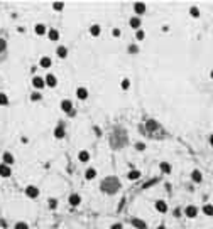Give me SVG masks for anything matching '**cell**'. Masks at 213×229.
<instances>
[{
  "label": "cell",
  "mask_w": 213,
  "mask_h": 229,
  "mask_svg": "<svg viewBox=\"0 0 213 229\" xmlns=\"http://www.w3.org/2000/svg\"><path fill=\"white\" fill-rule=\"evenodd\" d=\"M100 189H102L103 194H115L117 190L120 189V182H119L117 177H107L105 180L102 182Z\"/></svg>",
  "instance_id": "1"
},
{
  "label": "cell",
  "mask_w": 213,
  "mask_h": 229,
  "mask_svg": "<svg viewBox=\"0 0 213 229\" xmlns=\"http://www.w3.org/2000/svg\"><path fill=\"white\" fill-rule=\"evenodd\" d=\"M145 10H147V5H145L144 2H135L134 3V12H135L137 17H140L142 14H145Z\"/></svg>",
  "instance_id": "2"
},
{
  "label": "cell",
  "mask_w": 213,
  "mask_h": 229,
  "mask_svg": "<svg viewBox=\"0 0 213 229\" xmlns=\"http://www.w3.org/2000/svg\"><path fill=\"white\" fill-rule=\"evenodd\" d=\"M14 162H15L14 153L3 152V155H2V164H5V165H9V167H12V165H14Z\"/></svg>",
  "instance_id": "3"
},
{
  "label": "cell",
  "mask_w": 213,
  "mask_h": 229,
  "mask_svg": "<svg viewBox=\"0 0 213 229\" xmlns=\"http://www.w3.org/2000/svg\"><path fill=\"white\" fill-rule=\"evenodd\" d=\"M24 192H26V195H27L29 199H36L37 195H39V189H37L36 185H27Z\"/></svg>",
  "instance_id": "4"
},
{
  "label": "cell",
  "mask_w": 213,
  "mask_h": 229,
  "mask_svg": "<svg viewBox=\"0 0 213 229\" xmlns=\"http://www.w3.org/2000/svg\"><path fill=\"white\" fill-rule=\"evenodd\" d=\"M185 216L190 219H195L196 216H198V207L196 206H186L185 207Z\"/></svg>",
  "instance_id": "5"
},
{
  "label": "cell",
  "mask_w": 213,
  "mask_h": 229,
  "mask_svg": "<svg viewBox=\"0 0 213 229\" xmlns=\"http://www.w3.org/2000/svg\"><path fill=\"white\" fill-rule=\"evenodd\" d=\"M32 86L39 91V89H43L46 88V81H44V78H41V76H34L32 78Z\"/></svg>",
  "instance_id": "6"
},
{
  "label": "cell",
  "mask_w": 213,
  "mask_h": 229,
  "mask_svg": "<svg viewBox=\"0 0 213 229\" xmlns=\"http://www.w3.org/2000/svg\"><path fill=\"white\" fill-rule=\"evenodd\" d=\"M44 81H46V86H48V88H56L58 86V78L54 76V74H51V73L44 78Z\"/></svg>",
  "instance_id": "7"
},
{
  "label": "cell",
  "mask_w": 213,
  "mask_h": 229,
  "mask_svg": "<svg viewBox=\"0 0 213 229\" xmlns=\"http://www.w3.org/2000/svg\"><path fill=\"white\" fill-rule=\"evenodd\" d=\"M154 207H156V211L157 212H161V214H166L168 212V202L166 201H156V204H154Z\"/></svg>",
  "instance_id": "8"
},
{
  "label": "cell",
  "mask_w": 213,
  "mask_h": 229,
  "mask_svg": "<svg viewBox=\"0 0 213 229\" xmlns=\"http://www.w3.org/2000/svg\"><path fill=\"white\" fill-rule=\"evenodd\" d=\"M59 108H61V111H64V113H71V111H73V103H71L69 99H63V101L59 103Z\"/></svg>",
  "instance_id": "9"
},
{
  "label": "cell",
  "mask_w": 213,
  "mask_h": 229,
  "mask_svg": "<svg viewBox=\"0 0 213 229\" xmlns=\"http://www.w3.org/2000/svg\"><path fill=\"white\" fill-rule=\"evenodd\" d=\"M129 26H130L134 31H139L140 26H142V22H140V17H137V15H134V17L129 19Z\"/></svg>",
  "instance_id": "10"
},
{
  "label": "cell",
  "mask_w": 213,
  "mask_h": 229,
  "mask_svg": "<svg viewBox=\"0 0 213 229\" xmlns=\"http://www.w3.org/2000/svg\"><path fill=\"white\" fill-rule=\"evenodd\" d=\"M76 98L81 99V101H85V99L88 98V89H86L85 86H80V88H76Z\"/></svg>",
  "instance_id": "11"
},
{
  "label": "cell",
  "mask_w": 213,
  "mask_h": 229,
  "mask_svg": "<svg viewBox=\"0 0 213 229\" xmlns=\"http://www.w3.org/2000/svg\"><path fill=\"white\" fill-rule=\"evenodd\" d=\"M51 57H48V56H43V57H41V59H39V68L41 69H49V68H51Z\"/></svg>",
  "instance_id": "12"
},
{
  "label": "cell",
  "mask_w": 213,
  "mask_h": 229,
  "mask_svg": "<svg viewBox=\"0 0 213 229\" xmlns=\"http://www.w3.org/2000/svg\"><path fill=\"white\" fill-rule=\"evenodd\" d=\"M48 39L49 41H53V42H56V41H59V31L58 29H49L48 31Z\"/></svg>",
  "instance_id": "13"
},
{
  "label": "cell",
  "mask_w": 213,
  "mask_h": 229,
  "mask_svg": "<svg viewBox=\"0 0 213 229\" xmlns=\"http://www.w3.org/2000/svg\"><path fill=\"white\" fill-rule=\"evenodd\" d=\"M68 202H69L73 207L80 206V204H81V195H80V194H71L69 199H68Z\"/></svg>",
  "instance_id": "14"
},
{
  "label": "cell",
  "mask_w": 213,
  "mask_h": 229,
  "mask_svg": "<svg viewBox=\"0 0 213 229\" xmlns=\"http://www.w3.org/2000/svg\"><path fill=\"white\" fill-rule=\"evenodd\" d=\"M12 175V169L5 164H0V177H10Z\"/></svg>",
  "instance_id": "15"
},
{
  "label": "cell",
  "mask_w": 213,
  "mask_h": 229,
  "mask_svg": "<svg viewBox=\"0 0 213 229\" xmlns=\"http://www.w3.org/2000/svg\"><path fill=\"white\" fill-rule=\"evenodd\" d=\"M34 32L37 36H46V34H48V27H46L44 24H36V26H34Z\"/></svg>",
  "instance_id": "16"
},
{
  "label": "cell",
  "mask_w": 213,
  "mask_h": 229,
  "mask_svg": "<svg viewBox=\"0 0 213 229\" xmlns=\"http://www.w3.org/2000/svg\"><path fill=\"white\" fill-rule=\"evenodd\" d=\"M56 54H58V57H59V59H64V57H68V47H66V45H58Z\"/></svg>",
  "instance_id": "17"
},
{
  "label": "cell",
  "mask_w": 213,
  "mask_h": 229,
  "mask_svg": "<svg viewBox=\"0 0 213 229\" xmlns=\"http://www.w3.org/2000/svg\"><path fill=\"white\" fill-rule=\"evenodd\" d=\"M191 180H193L195 184H200V182H203V175H201V172L195 169L193 172H191Z\"/></svg>",
  "instance_id": "18"
},
{
  "label": "cell",
  "mask_w": 213,
  "mask_h": 229,
  "mask_svg": "<svg viewBox=\"0 0 213 229\" xmlns=\"http://www.w3.org/2000/svg\"><path fill=\"white\" fill-rule=\"evenodd\" d=\"M97 175H98L97 169H93V167L86 169V172H85V179H86V180H93V179L97 177Z\"/></svg>",
  "instance_id": "19"
},
{
  "label": "cell",
  "mask_w": 213,
  "mask_h": 229,
  "mask_svg": "<svg viewBox=\"0 0 213 229\" xmlns=\"http://www.w3.org/2000/svg\"><path fill=\"white\" fill-rule=\"evenodd\" d=\"M130 224L134 227H137V229H145L147 226H145V222L142 219H137V217H134V219H130Z\"/></svg>",
  "instance_id": "20"
},
{
  "label": "cell",
  "mask_w": 213,
  "mask_h": 229,
  "mask_svg": "<svg viewBox=\"0 0 213 229\" xmlns=\"http://www.w3.org/2000/svg\"><path fill=\"white\" fill-rule=\"evenodd\" d=\"M64 135H66V131H64V128H63V126H56V128H54V138L63 140V138H64Z\"/></svg>",
  "instance_id": "21"
},
{
  "label": "cell",
  "mask_w": 213,
  "mask_h": 229,
  "mask_svg": "<svg viewBox=\"0 0 213 229\" xmlns=\"http://www.w3.org/2000/svg\"><path fill=\"white\" fill-rule=\"evenodd\" d=\"M90 34L93 37H100V34H102V27H100L98 24H93V26L90 27Z\"/></svg>",
  "instance_id": "22"
},
{
  "label": "cell",
  "mask_w": 213,
  "mask_h": 229,
  "mask_svg": "<svg viewBox=\"0 0 213 229\" xmlns=\"http://www.w3.org/2000/svg\"><path fill=\"white\" fill-rule=\"evenodd\" d=\"M78 160L80 162H88L90 160V153L86 152V150H80V152H78Z\"/></svg>",
  "instance_id": "23"
},
{
  "label": "cell",
  "mask_w": 213,
  "mask_h": 229,
  "mask_svg": "<svg viewBox=\"0 0 213 229\" xmlns=\"http://www.w3.org/2000/svg\"><path fill=\"white\" fill-rule=\"evenodd\" d=\"M145 126H147L149 131H154V130L159 128V125H157V122H154V120H147V122H145Z\"/></svg>",
  "instance_id": "24"
},
{
  "label": "cell",
  "mask_w": 213,
  "mask_h": 229,
  "mask_svg": "<svg viewBox=\"0 0 213 229\" xmlns=\"http://www.w3.org/2000/svg\"><path fill=\"white\" fill-rule=\"evenodd\" d=\"M139 177H140V170H130V172L127 174V179H129V180H137Z\"/></svg>",
  "instance_id": "25"
},
{
  "label": "cell",
  "mask_w": 213,
  "mask_h": 229,
  "mask_svg": "<svg viewBox=\"0 0 213 229\" xmlns=\"http://www.w3.org/2000/svg\"><path fill=\"white\" fill-rule=\"evenodd\" d=\"M159 169H161L162 174H169V172H171V165L168 164V162H161V164H159Z\"/></svg>",
  "instance_id": "26"
},
{
  "label": "cell",
  "mask_w": 213,
  "mask_h": 229,
  "mask_svg": "<svg viewBox=\"0 0 213 229\" xmlns=\"http://www.w3.org/2000/svg\"><path fill=\"white\" fill-rule=\"evenodd\" d=\"M190 15H191L193 19H198L201 14H200V9H198V7H195V5H193V7H190Z\"/></svg>",
  "instance_id": "27"
},
{
  "label": "cell",
  "mask_w": 213,
  "mask_h": 229,
  "mask_svg": "<svg viewBox=\"0 0 213 229\" xmlns=\"http://www.w3.org/2000/svg\"><path fill=\"white\" fill-rule=\"evenodd\" d=\"M203 214L205 216H213V206L211 204H205L203 206Z\"/></svg>",
  "instance_id": "28"
},
{
  "label": "cell",
  "mask_w": 213,
  "mask_h": 229,
  "mask_svg": "<svg viewBox=\"0 0 213 229\" xmlns=\"http://www.w3.org/2000/svg\"><path fill=\"white\" fill-rule=\"evenodd\" d=\"M120 88H122L124 91H127L129 88H130V79H127V78H124V79L120 81Z\"/></svg>",
  "instance_id": "29"
},
{
  "label": "cell",
  "mask_w": 213,
  "mask_h": 229,
  "mask_svg": "<svg viewBox=\"0 0 213 229\" xmlns=\"http://www.w3.org/2000/svg\"><path fill=\"white\" fill-rule=\"evenodd\" d=\"M9 105V96L5 93H0V106H7Z\"/></svg>",
  "instance_id": "30"
},
{
  "label": "cell",
  "mask_w": 213,
  "mask_h": 229,
  "mask_svg": "<svg viewBox=\"0 0 213 229\" xmlns=\"http://www.w3.org/2000/svg\"><path fill=\"white\" fill-rule=\"evenodd\" d=\"M43 99V94L39 93V91H34V93L31 94V101H41Z\"/></svg>",
  "instance_id": "31"
},
{
  "label": "cell",
  "mask_w": 213,
  "mask_h": 229,
  "mask_svg": "<svg viewBox=\"0 0 213 229\" xmlns=\"http://www.w3.org/2000/svg\"><path fill=\"white\" fill-rule=\"evenodd\" d=\"M14 229H29V224L24 222V221H19V222H15Z\"/></svg>",
  "instance_id": "32"
},
{
  "label": "cell",
  "mask_w": 213,
  "mask_h": 229,
  "mask_svg": "<svg viewBox=\"0 0 213 229\" xmlns=\"http://www.w3.org/2000/svg\"><path fill=\"white\" fill-rule=\"evenodd\" d=\"M144 37H145V32L142 31V29L135 31V39H137V41H144Z\"/></svg>",
  "instance_id": "33"
},
{
  "label": "cell",
  "mask_w": 213,
  "mask_h": 229,
  "mask_svg": "<svg viewBox=\"0 0 213 229\" xmlns=\"http://www.w3.org/2000/svg\"><path fill=\"white\" fill-rule=\"evenodd\" d=\"M64 9V3L63 2H54L53 3V10H63Z\"/></svg>",
  "instance_id": "34"
},
{
  "label": "cell",
  "mask_w": 213,
  "mask_h": 229,
  "mask_svg": "<svg viewBox=\"0 0 213 229\" xmlns=\"http://www.w3.org/2000/svg\"><path fill=\"white\" fill-rule=\"evenodd\" d=\"M135 150H137V152H144V150H145V143H144V141H137V143H135Z\"/></svg>",
  "instance_id": "35"
},
{
  "label": "cell",
  "mask_w": 213,
  "mask_h": 229,
  "mask_svg": "<svg viewBox=\"0 0 213 229\" xmlns=\"http://www.w3.org/2000/svg\"><path fill=\"white\" fill-rule=\"evenodd\" d=\"M112 36H114L115 39H117V37H120V36H122V31H120L119 27H114V29H112Z\"/></svg>",
  "instance_id": "36"
},
{
  "label": "cell",
  "mask_w": 213,
  "mask_h": 229,
  "mask_svg": "<svg viewBox=\"0 0 213 229\" xmlns=\"http://www.w3.org/2000/svg\"><path fill=\"white\" fill-rule=\"evenodd\" d=\"M5 47H7V41L3 39V37H0V52L5 51Z\"/></svg>",
  "instance_id": "37"
},
{
  "label": "cell",
  "mask_w": 213,
  "mask_h": 229,
  "mask_svg": "<svg viewBox=\"0 0 213 229\" xmlns=\"http://www.w3.org/2000/svg\"><path fill=\"white\" fill-rule=\"evenodd\" d=\"M129 52H130V54H137V52H139V47H137L135 44H130V45H129Z\"/></svg>",
  "instance_id": "38"
},
{
  "label": "cell",
  "mask_w": 213,
  "mask_h": 229,
  "mask_svg": "<svg viewBox=\"0 0 213 229\" xmlns=\"http://www.w3.org/2000/svg\"><path fill=\"white\" fill-rule=\"evenodd\" d=\"M49 209H56V207H58V201H56V199H49Z\"/></svg>",
  "instance_id": "39"
},
{
  "label": "cell",
  "mask_w": 213,
  "mask_h": 229,
  "mask_svg": "<svg viewBox=\"0 0 213 229\" xmlns=\"http://www.w3.org/2000/svg\"><path fill=\"white\" fill-rule=\"evenodd\" d=\"M110 229H124V226L120 222H115V224H112V226H110Z\"/></svg>",
  "instance_id": "40"
},
{
  "label": "cell",
  "mask_w": 213,
  "mask_h": 229,
  "mask_svg": "<svg viewBox=\"0 0 213 229\" xmlns=\"http://www.w3.org/2000/svg\"><path fill=\"white\" fill-rule=\"evenodd\" d=\"M93 131H95V133H97V135H98V136H100V135H102V131H100V128H98V126H93Z\"/></svg>",
  "instance_id": "41"
},
{
  "label": "cell",
  "mask_w": 213,
  "mask_h": 229,
  "mask_svg": "<svg viewBox=\"0 0 213 229\" xmlns=\"http://www.w3.org/2000/svg\"><path fill=\"white\" fill-rule=\"evenodd\" d=\"M174 216H176V217H179V216H181V211H179V209H174Z\"/></svg>",
  "instance_id": "42"
},
{
  "label": "cell",
  "mask_w": 213,
  "mask_h": 229,
  "mask_svg": "<svg viewBox=\"0 0 213 229\" xmlns=\"http://www.w3.org/2000/svg\"><path fill=\"white\" fill-rule=\"evenodd\" d=\"M20 140H22V143H29V138H27V136H22Z\"/></svg>",
  "instance_id": "43"
},
{
  "label": "cell",
  "mask_w": 213,
  "mask_h": 229,
  "mask_svg": "<svg viewBox=\"0 0 213 229\" xmlns=\"http://www.w3.org/2000/svg\"><path fill=\"white\" fill-rule=\"evenodd\" d=\"M208 141H210V145H211V147H213V133H211V135H210V138H208Z\"/></svg>",
  "instance_id": "44"
},
{
  "label": "cell",
  "mask_w": 213,
  "mask_h": 229,
  "mask_svg": "<svg viewBox=\"0 0 213 229\" xmlns=\"http://www.w3.org/2000/svg\"><path fill=\"white\" fill-rule=\"evenodd\" d=\"M169 31V26H162V32H168Z\"/></svg>",
  "instance_id": "45"
},
{
  "label": "cell",
  "mask_w": 213,
  "mask_h": 229,
  "mask_svg": "<svg viewBox=\"0 0 213 229\" xmlns=\"http://www.w3.org/2000/svg\"><path fill=\"white\" fill-rule=\"evenodd\" d=\"M157 229H166V226H162V224H161V226H157Z\"/></svg>",
  "instance_id": "46"
},
{
  "label": "cell",
  "mask_w": 213,
  "mask_h": 229,
  "mask_svg": "<svg viewBox=\"0 0 213 229\" xmlns=\"http://www.w3.org/2000/svg\"><path fill=\"white\" fill-rule=\"evenodd\" d=\"M210 78H211V79H213V69L210 71Z\"/></svg>",
  "instance_id": "47"
},
{
  "label": "cell",
  "mask_w": 213,
  "mask_h": 229,
  "mask_svg": "<svg viewBox=\"0 0 213 229\" xmlns=\"http://www.w3.org/2000/svg\"><path fill=\"white\" fill-rule=\"evenodd\" d=\"M0 224H2V222H0Z\"/></svg>",
  "instance_id": "48"
}]
</instances>
